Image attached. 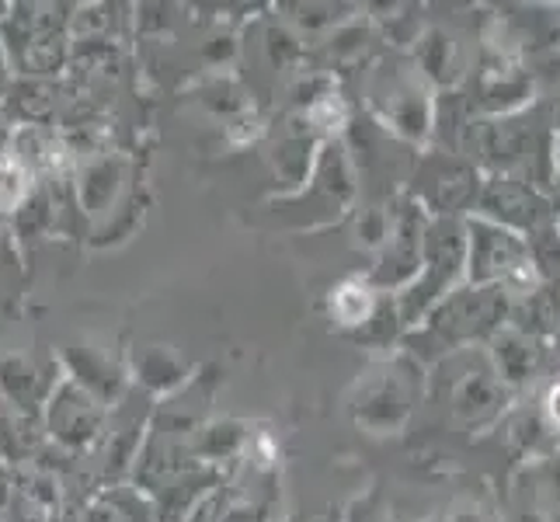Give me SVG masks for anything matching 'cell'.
<instances>
[{"label":"cell","mask_w":560,"mask_h":522,"mask_svg":"<svg viewBox=\"0 0 560 522\" xmlns=\"http://www.w3.org/2000/svg\"><path fill=\"white\" fill-rule=\"evenodd\" d=\"M0 88H4V46H0Z\"/></svg>","instance_id":"25"},{"label":"cell","mask_w":560,"mask_h":522,"mask_svg":"<svg viewBox=\"0 0 560 522\" xmlns=\"http://www.w3.org/2000/svg\"><path fill=\"white\" fill-rule=\"evenodd\" d=\"M512 442L529 460L560 456V370L536 386L529 411H518L512 421Z\"/></svg>","instance_id":"12"},{"label":"cell","mask_w":560,"mask_h":522,"mask_svg":"<svg viewBox=\"0 0 560 522\" xmlns=\"http://www.w3.org/2000/svg\"><path fill=\"white\" fill-rule=\"evenodd\" d=\"M450 522H501V519H494V512L488 506H480V501L467 498L450 512Z\"/></svg>","instance_id":"20"},{"label":"cell","mask_w":560,"mask_h":522,"mask_svg":"<svg viewBox=\"0 0 560 522\" xmlns=\"http://www.w3.org/2000/svg\"><path fill=\"white\" fill-rule=\"evenodd\" d=\"M442 366H450V380H446L450 408L463 425L477 429V425H488L505 411L509 386L498 380L488 352L474 359V348H463V352L442 359Z\"/></svg>","instance_id":"8"},{"label":"cell","mask_w":560,"mask_h":522,"mask_svg":"<svg viewBox=\"0 0 560 522\" xmlns=\"http://www.w3.org/2000/svg\"><path fill=\"white\" fill-rule=\"evenodd\" d=\"M550 356L557 359V366H560V327H557V335L550 338Z\"/></svg>","instance_id":"24"},{"label":"cell","mask_w":560,"mask_h":522,"mask_svg":"<svg viewBox=\"0 0 560 522\" xmlns=\"http://www.w3.org/2000/svg\"><path fill=\"white\" fill-rule=\"evenodd\" d=\"M467 227V282L470 286H494L509 300L526 297L544 282L533 265L526 237L512 234V230L488 223L480 217L463 220Z\"/></svg>","instance_id":"4"},{"label":"cell","mask_w":560,"mask_h":522,"mask_svg":"<svg viewBox=\"0 0 560 522\" xmlns=\"http://www.w3.org/2000/svg\"><path fill=\"white\" fill-rule=\"evenodd\" d=\"M314 140L311 137H289L276 150V164H279V178L296 188L303 182H311V158H314Z\"/></svg>","instance_id":"18"},{"label":"cell","mask_w":560,"mask_h":522,"mask_svg":"<svg viewBox=\"0 0 560 522\" xmlns=\"http://www.w3.org/2000/svg\"><path fill=\"white\" fill-rule=\"evenodd\" d=\"M28 196V171L14 158L0 161V209H22Z\"/></svg>","instance_id":"19"},{"label":"cell","mask_w":560,"mask_h":522,"mask_svg":"<svg viewBox=\"0 0 560 522\" xmlns=\"http://www.w3.org/2000/svg\"><path fill=\"white\" fill-rule=\"evenodd\" d=\"M501 522H560V456L529 460L512 477Z\"/></svg>","instance_id":"9"},{"label":"cell","mask_w":560,"mask_h":522,"mask_svg":"<svg viewBox=\"0 0 560 522\" xmlns=\"http://www.w3.org/2000/svg\"><path fill=\"white\" fill-rule=\"evenodd\" d=\"M415 67L429 84H439L442 91H453L463 77H467V56H463V43L456 35L429 28L421 38H415Z\"/></svg>","instance_id":"14"},{"label":"cell","mask_w":560,"mask_h":522,"mask_svg":"<svg viewBox=\"0 0 560 522\" xmlns=\"http://www.w3.org/2000/svg\"><path fill=\"white\" fill-rule=\"evenodd\" d=\"M557 230H560V217H557Z\"/></svg>","instance_id":"26"},{"label":"cell","mask_w":560,"mask_h":522,"mask_svg":"<svg viewBox=\"0 0 560 522\" xmlns=\"http://www.w3.org/2000/svg\"><path fill=\"white\" fill-rule=\"evenodd\" d=\"M553 147L557 132L550 112L544 105H529L512 115H494V119L477 115L463 137L459 153L480 174H505V178H523L547 188L553 171Z\"/></svg>","instance_id":"1"},{"label":"cell","mask_w":560,"mask_h":522,"mask_svg":"<svg viewBox=\"0 0 560 522\" xmlns=\"http://www.w3.org/2000/svg\"><path fill=\"white\" fill-rule=\"evenodd\" d=\"M421 394V362L397 359L376 373V383L365 391L359 404V421L370 429H397V425L411 415L415 397Z\"/></svg>","instance_id":"10"},{"label":"cell","mask_w":560,"mask_h":522,"mask_svg":"<svg viewBox=\"0 0 560 522\" xmlns=\"http://www.w3.org/2000/svg\"><path fill=\"white\" fill-rule=\"evenodd\" d=\"M480 182H485V174L463 153L429 150L415 164L411 199L429 220H467L477 206Z\"/></svg>","instance_id":"5"},{"label":"cell","mask_w":560,"mask_h":522,"mask_svg":"<svg viewBox=\"0 0 560 522\" xmlns=\"http://www.w3.org/2000/svg\"><path fill=\"white\" fill-rule=\"evenodd\" d=\"M49 432L70 450H81L91 439H98L102 432L98 397H91L84 386H77V383H63L49 401Z\"/></svg>","instance_id":"13"},{"label":"cell","mask_w":560,"mask_h":522,"mask_svg":"<svg viewBox=\"0 0 560 522\" xmlns=\"http://www.w3.org/2000/svg\"><path fill=\"white\" fill-rule=\"evenodd\" d=\"M158 509L140 491H108L98 506L91 509L88 522H158Z\"/></svg>","instance_id":"17"},{"label":"cell","mask_w":560,"mask_h":522,"mask_svg":"<svg viewBox=\"0 0 560 522\" xmlns=\"http://www.w3.org/2000/svg\"><path fill=\"white\" fill-rule=\"evenodd\" d=\"M182 522H212V506H199L196 512H191L188 519H182Z\"/></svg>","instance_id":"22"},{"label":"cell","mask_w":560,"mask_h":522,"mask_svg":"<svg viewBox=\"0 0 560 522\" xmlns=\"http://www.w3.org/2000/svg\"><path fill=\"white\" fill-rule=\"evenodd\" d=\"M509 293L494 286H456L450 297H442L418 327H411L408 348L421 359H446L463 348L488 345L501 327L509 324Z\"/></svg>","instance_id":"2"},{"label":"cell","mask_w":560,"mask_h":522,"mask_svg":"<svg viewBox=\"0 0 560 522\" xmlns=\"http://www.w3.org/2000/svg\"><path fill=\"white\" fill-rule=\"evenodd\" d=\"M509 327L550 345V338L560 327V286L539 282L533 293L515 297L509 306Z\"/></svg>","instance_id":"15"},{"label":"cell","mask_w":560,"mask_h":522,"mask_svg":"<svg viewBox=\"0 0 560 522\" xmlns=\"http://www.w3.org/2000/svg\"><path fill=\"white\" fill-rule=\"evenodd\" d=\"M547 196H550V202H553V212L560 217V137H557V147H553V171H550Z\"/></svg>","instance_id":"21"},{"label":"cell","mask_w":560,"mask_h":522,"mask_svg":"<svg viewBox=\"0 0 560 522\" xmlns=\"http://www.w3.org/2000/svg\"><path fill=\"white\" fill-rule=\"evenodd\" d=\"M550 119H553V132L560 137V94H557V102H553V108H550Z\"/></svg>","instance_id":"23"},{"label":"cell","mask_w":560,"mask_h":522,"mask_svg":"<svg viewBox=\"0 0 560 522\" xmlns=\"http://www.w3.org/2000/svg\"><path fill=\"white\" fill-rule=\"evenodd\" d=\"M373 108L380 112V119L386 129H394L404 140H424L432 132V98H429V81L418 73L415 60L404 63H383L376 67V77L370 84Z\"/></svg>","instance_id":"6"},{"label":"cell","mask_w":560,"mask_h":522,"mask_svg":"<svg viewBox=\"0 0 560 522\" xmlns=\"http://www.w3.org/2000/svg\"><path fill=\"white\" fill-rule=\"evenodd\" d=\"M488 359L494 366L498 380L509 386V391H523V386H536L544 380L547 366H550V345L539 341L533 335L515 332V327H501V332L488 341Z\"/></svg>","instance_id":"11"},{"label":"cell","mask_w":560,"mask_h":522,"mask_svg":"<svg viewBox=\"0 0 560 522\" xmlns=\"http://www.w3.org/2000/svg\"><path fill=\"white\" fill-rule=\"evenodd\" d=\"M470 217L498 223L518 237H529L557 220L547 188H539L523 178H505V174H485L477 192V206Z\"/></svg>","instance_id":"7"},{"label":"cell","mask_w":560,"mask_h":522,"mask_svg":"<svg viewBox=\"0 0 560 522\" xmlns=\"http://www.w3.org/2000/svg\"><path fill=\"white\" fill-rule=\"evenodd\" d=\"M463 282H467V227H463V220H429L418 276L394 297L404 332L418 327L424 314Z\"/></svg>","instance_id":"3"},{"label":"cell","mask_w":560,"mask_h":522,"mask_svg":"<svg viewBox=\"0 0 560 522\" xmlns=\"http://www.w3.org/2000/svg\"><path fill=\"white\" fill-rule=\"evenodd\" d=\"M383 293L370 279H345L331 293V317L345 327V332L362 335L380 311H383Z\"/></svg>","instance_id":"16"}]
</instances>
